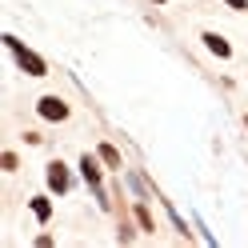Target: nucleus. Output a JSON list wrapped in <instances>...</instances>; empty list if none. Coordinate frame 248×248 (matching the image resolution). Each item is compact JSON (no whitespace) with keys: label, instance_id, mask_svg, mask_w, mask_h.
I'll list each match as a JSON object with an SVG mask.
<instances>
[{"label":"nucleus","instance_id":"obj_5","mask_svg":"<svg viewBox=\"0 0 248 248\" xmlns=\"http://www.w3.org/2000/svg\"><path fill=\"white\" fill-rule=\"evenodd\" d=\"M200 44L208 48V56H216V60H232V40L220 36V32H212V28H204V32H200Z\"/></svg>","mask_w":248,"mask_h":248},{"label":"nucleus","instance_id":"obj_9","mask_svg":"<svg viewBox=\"0 0 248 248\" xmlns=\"http://www.w3.org/2000/svg\"><path fill=\"white\" fill-rule=\"evenodd\" d=\"M96 156L108 164V172H124V156H120V148H116V144L100 140V144H96Z\"/></svg>","mask_w":248,"mask_h":248},{"label":"nucleus","instance_id":"obj_10","mask_svg":"<svg viewBox=\"0 0 248 248\" xmlns=\"http://www.w3.org/2000/svg\"><path fill=\"white\" fill-rule=\"evenodd\" d=\"M0 168H4V172H16V168H20V156H16V152H4V156H0Z\"/></svg>","mask_w":248,"mask_h":248},{"label":"nucleus","instance_id":"obj_14","mask_svg":"<svg viewBox=\"0 0 248 248\" xmlns=\"http://www.w3.org/2000/svg\"><path fill=\"white\" fill-rule=\"evenodd\" d=\"M152 4H160V8H164V4H168V0H152Z\"/></svg>","mask_w":248,"mask_h":248},{"label":"nucleus","instance_id":"obj_11","mask_svg":"<svg viewBox=\"0 0 248 248\" xmlns=\"http://www.w3.org/2000/svg\"><path fill=\"white\" fill-rule=\"evenodd\" d=\"M24 144H32V148H36V144H44V136H40V132H32V128H28V132H24Z\"/></svg>","mask_w":248,"mask_h":248},{"label":"nucleus","instance_id":"obj_2","mask_svg":"<svg viewBox=\"0 0 248 248\" xmlns=\"http://www.w3.org/2000/svg\"><path fill=\"white\" fill-rule=\"evenodd\" d=\"M4 48L12 52V60H16V68L24 76H32V80H44V76H48V60H44L40 52H32L28 44H20L12 32H4Z\"/></svg>","mask_w":248,"mask_h":248},{"label":"nucleus","instance_id":"obj_3","mask_svg":"<svg viewBox=\"0 0 248 248\" xmlns=\"http://www.w3.org/2000/svg\"><path fill=\"white\" fill-rule=\"evenodd\" d=\"M76 176L80 172H72V164L60 160V156H52L48 164H44V188H48L52 196H68L76 188Z\"/></svg>","mask_w":248,"mask_h":248},{"label":"nucleus","instance_id":"obj_15","mask_svg":"<svg viewBox=\"0 0 248 248\" xmlns=\"http://www.w3.org/2000/svg\"><path fill=\"white\" fill-rule=\"evenodd\" d=\"M244 128H248V112H244Z\"/></svg>","mask_w":248,"mask_h":248},{"label":"nucleus","instance_id":"obj_1","mask_svg":"<svg viewBox=\"0 0 248 248\" xmlns=\"http://www.w3.org/2000/svg\"><path fill=\"white\" fill-rule=\"evenodd\" d=\"M104 160L96 156V152H80V160H76V172H80V180L88 184V192L96 196V204L104 208V212H112V200H108V192H104Z\"/></svg>","mask_w":248,"mask_h":248},{"label":"nucleus","instance_id":"obj_6","mask_svg":"<svg viewBox=\"0 0 248 248\" xmlns=\"http://www.w3.org/2000/svg\"><path fill=\"white\" fill-rule=\"evenodd\" d=\"M28 212H32V220L44 228V224H52V192H36L32 200H28Z\"/></svg>","mask_w":248,"mask_h":248},{"label":"nucleus","instance_id":"obj_13","mask_svg":"<svg viewBox=\"0 0 248 248\" xmlns=\"http://www.w3.org/2000/svg\"><path fill=\"white\" fill-rule=\"evenodd\" d=\"M224 4H228L232 12H248V0H224Z\"/></svg>","mask_w":248,"mask_h":248},{"label":"nucleus","instance_id":"obj_4","mask_svg":"<svg viewBox=\"0 0 248 248\" xmlns=\"http://www.w3.org/2000/svg\"><path fill=\"white\" fill-rule=\"evenodd\" d=\"M36 116L44 124H68L72 120V104L64 96H56V92H44V96L36 100Z\"/></svg>","mask_w":248,"mask_h":248},{"label":"nucleus","instance_id":"obj_8","mask_svg":"<svg viewBox=\"0 0 248 248\" xmlns=\"http://www.w3.org/2000/svg\"><path fill=\"white\" fill-rule=\"evenodd\" d=\"M132 220H136V228H140L144 236H152V232H156V216H152L148 200H132Z\"/></svg>","mask_w":248,"mask_h":248},{"label":"nucleus","instance_id":"obj_12","mask_svg":"<svg viewBox=\"0 0 248 248\" xmlns=\"http://www.w3.org/2000/svg\"><path fill=\"white\" fill-rule=\"evenodd\" d=\"M32 248H52V236H48V232H40V236L32 240Z\"/></svg>","mask_w":248,"mask_h":248},{"label":"nucleus","instance_id":"obj_7","mask_svg":"<svg viewBox=\"0 0 248 248\" xmlns=\"http://www.w3.org/2000/svg\"><path fill=\"white\" fill-rule=\"evenodd\" d=\"M124 184H128L132 200H148V196H160V192H156V188L148 184V176H144V172H136V168H132L128 176H124Z\"/></svg>","mask_w":248,"mask_h":248}]
</instances>
